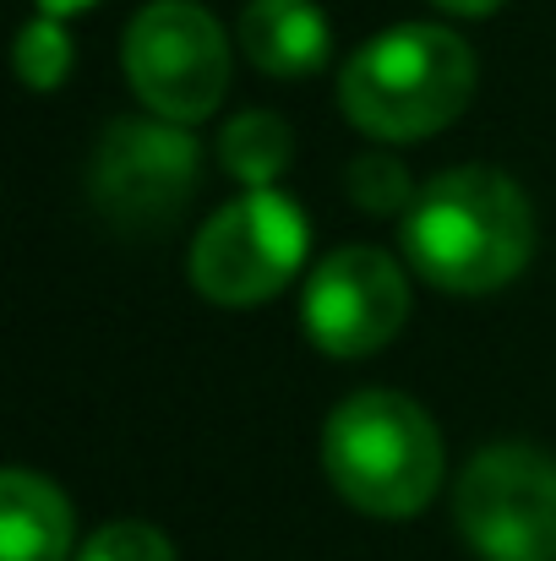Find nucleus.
I'll return each instance as SVG.
<instances>
[{
	"label": "nucleus",
	"mask_w": 556,
	"mask_h": 561,
	"mask_svg": "<svg viewBox=\"0 0 556 561\" xmlns=\"http://www.w3.org/2000/svg\"><path fill=\"white\" fill-rule=\"evenodd\" d=\"M240 49L268 77H311L333 55V27L317 0H246Z\"/></svg>",
	"instance_id": "1a4fd4ad"
},
{
	"label": "nucleus",
	"mask_w": 556,
	"mask_h": 561,
	"mask_svg": "<svg viewBox=\"0 0 556 561\" xmlns=\"http://www.w3.org/2000/svg\"><path fill=\"white\" fill-rule=\"evenodd\" d=\"M475 99V49L442 22L371 33L339 71V110L376 142H420Z\"/></svg>",
	"instance_id": "f03ea898"
},
{
	"label": "nucleus",
	"mask_w": 556,
	"mask_h": 561,
	"mask_svg": "<svg viewBox=\"0 0 556 561\" xmlns=\"http://www.w3.org/2000/svg\"><path fill=\"white\" fill-rule=\"evenodd\" d=\"M295 159V131L273 110H246L218 131V164L246 191H273Z\"/></svg>",
	"instance_id": "9b49d317"
},
{
	"label": "nucleus",
	"mask_w": 556,
	"mask_h": 561,
	"mask_svg": "<svg viewBox=\"0 0 556 561\" xmlns=\"http://www.w3.org/2000/svg\"><path fill=\"white\" fill-rule=\"evenodd\" d=\"M322 469L355 513L415 518L442 485V431L409 392L366 387L328 414Z\"/></svg>",
	"instance_id": "7ed1b4c3"
},
{
	"label": "nucleus",
	"mask_w": 556,
	"mask_h": 561,
	"mask_svg": "<svg viewBox=\"0 0 556 561\" xmlns=\"http://www.w3.org/2000/svg\"><path fill=\"white\" fill-rule=\"evenodd\" d=\"M311 224L284 191H240L191 240V284L202 300L246 311L273 300L306 267Z\"/></svg>",
	"instance_id": "20e7f679"
},
{
	"label": "nucleus",
	"mask_w": 556,
	"mask_h": 561,
	"mask_svg": "<svg viewBox=\"0 0 556 561\" xmlns=\"http://www.w3.org/2000/svg\"><path fill=\"white\" fill-rule=\"evenodd\" d=\"M71 529V502L55 480L33 469L0 474V561H66Z\"/></svg>",
	"instance_id": "9d476101"
},
{
	"label": "nucleus",
	"mask_w": 556,
	"mask_h": 561,
	"mask_svg": "<svg viewBox=\"0 0 556 561\" xmlns=\"http://www.w3.org/2000/svg\"><path fill=\"white\" fill-rule=\"evenodd\" d=\"M49 16H71V11H82V5H93V0H38Z\"/></svg>",
	"instance_id": "dca6fc26"
},
{
	"label": "nucleus",
	"mask_w": 556,
	"mask_h": 561,
	"mask_svg": "<svg viewBox=\"0 0 556 561\" xmlns=\"http://www.w3.org/2000/svg\"><path fill=\"white\" fill-rule=\"evenodd\" d=\"M453 518L480 561H556V458L530 442L480 447L453 485Z\"/></svg>",
	"instance_id": "423d86ee"
},
{
	"label": "nucleus",
	"mask_w": 556,
	"mask_h": 561,
	"mask_svg": "<svg viewBox=\"0 0 556 561\" xmlns=\"http://www.w3.org/2000/svg\"><path fill=\"white\" fill-rule=\"evenodd\" d=\"M431 5H442L447 16H491V11H502L508 0H431Z\"/></svg>",
	"instance_id": "2eb2a0df"
},
{
	"label": "nucleus",
	"mask_w": 556,
	"mask_h": 561,
	"mask_svg": "<svg viewBox=\"0 0 556 561\" xmlns=\"http://www.w3.org/2000/svg\"><path fill=\"white\" fill-rule=\"evenodd\" d=\"M344 196H350L355 207L376 213V218H393V213L404 218L420 191L409 186V170H404L393 153H361V159L344 170Z\"/></svg>",
	"instance_id": "ddd939ff"
},
{
	"label": "nucleus",
	"mask_w": 556,
	"mask_h": 561,
	"mask_svg": "<svg viewBox=\"0 0 556 561\" xmlns=\"http://www.w3.org/2000/svg\"><path fill=\"white\" fill-rule=\"evenodd\" d=\"M202 181V148L175 121H110L93 148L88 196L126 234H159Z\"/></svg>",
	"instance_id": "0eeeda50"
},
{
	"label": "nucleus",
	"mask_w": 556,
	"mask_h": 561,
	"mask_svg": "<svg viewBox=\"0 0 556 561\" xmlns=\"http://www.w3.org/2000/svg\"><path fill=\"white\" fill-rule=\"evenodd\" d=\"M121 66L154 121L196 126L229 88V38L196 0H148L126 22Z\"/></svg>",
	"instance_id": "39448f33"
},
{
	"label": "nucleus",
	"mask_w": 556,
	"mask_h": 561,
	"mask_svg": "<svg viewBox=\"0 0 556 561\" xmlns=\"http://www.w3.org/2000/svg\"><path fill=\"white\" fill-rule=\"evenodd\" d=\"M409 317V278L376 245H344L311 267L300 328L328 360H366L398 339Z\"/></svg>",
	"instance_id": "6e6552de"
},
{
	"label": "nucleus",
	"mask_w": 556,
	"mask_h": 561,
	"mask_svg": "<svg viewBox=\"0 0 556 561\" xmlns=\"http://www.w3.org/2000/svg\"><path fill=\"white\" fill-rule=\"evenodd\" d=\"M404 262L447 295H491L530 267L535 207L513 175L458 164L425 181L398 224Z\"/></svg>",
	"instance_id": "f257e3e1"
},
{
	"label": "nucleus",
	"mask_w": 556,
	"mask_h": 561,
	"mask_svg": "<svg viewBox=\"0 0 556 561\" xmlns=\"http://www.w3.org/2000/svg\"><path fill=\"white\" fill-rule=\"evenodd\" d=\"M71 71V33L60 16L38 11L22 33H16V77L33 88V93H55Z\"/></svg>",
	"instance_id": "f8f14e48"
},
{
	"label": "nucleus",
	"mask_w": 556,
	"mask_h": 561,
	"mask_svg": "<svg viewBox=\"0 0 556 561\" xmlns=\"http://www.w3.org/2000/svg\"><path fill=\"white\" fill-rule=\"evenodd\" d=\"M77 561H175V546L143 518H115L88 535Z\"/></svg>",
	"instance_id": "4468645a"
}]
</instances>
